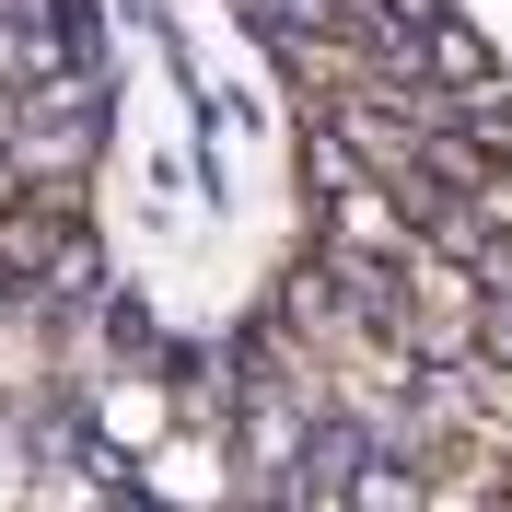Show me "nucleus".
Wrapping results in <instances>:
<instances>
[{"mask_svg": "<svg viewBox=\"0 0 512 512\" xmlns=\"http://www.w3.org/2000/svg\"><path fill=\"white\" fill-rule=\"evenodd\" d=\"M0 303H12V280H0Z\"/></svg>", "mask_w": 512, "mask_h": 512, "instance_id": "obj_2", "label": "nucleus"}, {"mask_svg": "<svg viewBox=\"0 0 512 512\" xmlns=\"http://www.w3.org/2000/svg\"><path fill=\"white\" fill-rule=\"evenodd\" d=\"M315 245L326 256H384V268H396V256L419 245V210L384 187L373 163H350L338 187H315Z\"/></svg>", "mask_w": 512, "mask_h": 512, "instance_id": "obj_1", "label": "nucleus"}]
</instances>
